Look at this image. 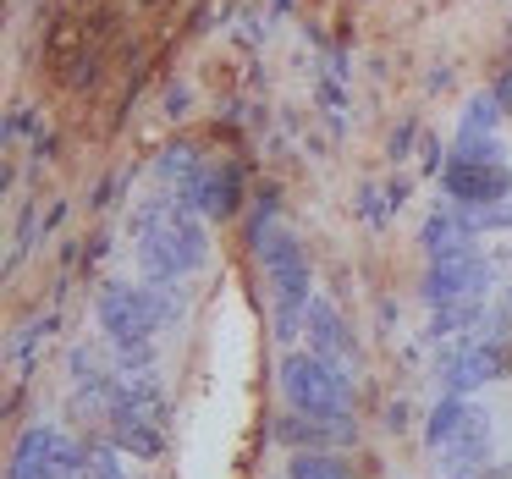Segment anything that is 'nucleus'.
Listing matches in <instances>:
<instances>
[{"label":"nucleus","instance_id":"f257e3e1","mask_svg":"<svg viewBox=\"0 0 512 479\" xmlns=\"http://www.w3.org/2000/svg\"><path fill=\"white\" fill-rule=\"evenodd\" d=\"M133 232H138V265H144L149 281H177V276H188V270H199L204 254H210L204 215L188 210L177 193L149 199L144 210H138Z\"/></svg>","mask_w":512,"mask_h":479},{"label":"nucleus","instance_id":"f03ea898","mask_svg":"<svg viewBox=\"0 0 512 479\" xmlns=\"http://www.w3.org/2000/svg\"><path fill=\"white\" fill-rule=\"evenodd\" d=\"M259 259H265L270 276V325H276V342H292L309 320V259L303 243L292 232H265L259 237Z\"/></svg>","mask_w":512,"mask_h":479},{"label":"nucleus","instance_id":"7ed1b4c3","mask_svg":"<svg viewBox=\"0 0 512 479\" xmlns=\"http://www.w3.org/2000/svg\"><path fill=\"white\" fill-rule=\"evenodd\" d=\"M281 391L298 413L314 419H353V380L320 353H287L281 358Z\"/></svg>","mask_w":512,"mask_h":479},{"label":"nucleus","instance_id":"20e7f679","mask_svg":"<svg viewBox=\"0 0 512 479\" xmlns=\"http://www.w3.org/2000/svg\"><path fill=\"white\" fill-rule=\"evenodd\" d=\"M485 298H490V265L479 248L430 259V270H424V303L430 309H457V303H485Z\"/></svg>","mask_w":512,"mask_h":479},{"label":"nucleus","instance_id":"39448f33","mask_svg":"<svg viewBox=\"0 0 512 479\" xmlns=\"http://www.w3.org/2000/svg\"><path fill=\"white\" fill-rule=\"evenodd\" d=\"M94 314H100V331H105V342H111V347L149 342V336L160 331L149 292H144V287H122V281L100 287V303H94Z\"/></svg>","mask_w":512,"mask_h":479},{"label":"nucleus","instance_id":"423d86ee","mask_svg":"<svg viewBox=\"0 0 512 479\" xmlns=\"http://www.w3.org/2000/svg\"><path fill=\"white\" fill-rule=\"evenodd\" d=\"M441 188H446L452 204H496V199H512V166L507 160H457V155H446Z\"/></svg>","mask_w":512,"mask_h":479},{"label":"nucleus","instance_id":"0eeeda50","mask_svg":"<svg viewBox=\"0 0 512 479\" xmlns=\"http://www.w3.org/2000/svg\"><path fill=\"white\" fill-rule=\"evenodd\" d=\"M507 369V353H501V336H468L457 353H446L441 364V386L452 391V397H468V391L490 386V380Z\"/></svg>","mask_w":512,"mask_h":479},{"label":"nucleus","instance_id":"6e6552de","mask_svg":"<svg viewBox=\"0 0 512 479\" xmlns=\"http://www.w3.org/2000/svg\"><path fill=\"white\" fill-rule=\"evenodd\" d=\"M171 193H177L188 210H199L204 221H226V215L237 210V188L232 177H226L221 166H210V160H193L188 171H182L177 182H171Z\"/></svg>","mask_w":512,"mask_h":479},{"label":"nucleus","instance_id":"1a4fd4ad","mask_svg":"<svg viewBox=\"0 0 512 479\" xmlns=\"http://www.w3.org/2000/svg\"><path fill=\"white\" fill-rule=\"evenodd\" d=\"M353 435H358L353 419H314V413L276 424V441L292 446V452H331L336 441H353Z\"/></svg>","mask_w":512,"mask_h":479},{"label":"nucleus","instance_id":"9d476101","mask_svg":"<svg viewBox=\"0 0 512 479\" xmlns=\"http://www.w3.org/2000/svg\"><path fill=\"white\" fill-rule=\"evenodd\" d=\"M485 452H490V419L479 408H468V419L457 424V435L441 446V463H446V474H463V468L485 463Z\"/></svg>","mask_w":512,"mask_h":479},{"label":"nucleus","instance_id":"9b49d317","mask_svg":"<svg viewBox=\"0 0 512 479\" xmlns=\"http://www.w3.org/2000/svg\"><path fill=\"white\" fill-rule=\"evenodd\" d=\"M309 342H314V353L325 358V364H353V342H347V325H342V314L331 309V303H309Z\"/></svg>","mask_w":512,"mask_h":479},{"label":"nucleus","instance_id":"f8f14e48","mask_svg":"<svg viewBox=\"0 0 512 479\" xmlns=\"http://www.w3.org/2000/svg\"><path fill=\"white\" fill-rule=\"evenodd\" d=\"M419 243L430 259H452V254H463V248H474V237H468L463 215H457V204H452V210H435L430 221H424Z\"/></svg>","mask_w":512,"mask_h":479},{"label":"nucleus","instance_id":"ddd939ff","mask_svg":"<svg viewBox=\"0 0 512 479\" xmlns=\"http://www.w3.org/2000/svg\"><path fill=\"white\" fill-rule=\"evenodd\" d=\"M463 419H468V397H452V391H446V402L430 413V419H424V446H435V452H441V446L457 435V424H463Z\"/></svg>","mask_w":512,"mask_h":479},{"label":"nucleus","instance_id":"4468645a","mask_svg":"<svg viewBox=\"0 0 512 479\" xmlns=\"http://www.w3.org/2000/svg\"><path fill=\"white\" fill-rule=\"evenodd\" d=\"M287 479H353V474H347V463L336 452H292Z\"/></svg>","mask_w":512,"mask_h":479},{"label":"nucleus","instance_id":"2eb2a0df","mask_svg":"<svg viewBox=\"0 0 512 479\" xmlns=\"http://www.w3.org/2000/svg\"><path fill=\"white\" fill-rule=\"evenodd\" d=\"M457 215H463L468 237L474 232H507L512 226V204L507 199H496V204H457Z\"/></svg>","mask_w":512,"mask_h":479},{"label":"nucleus","instance_id":"dca6fc26","mask_svg":"<svg viewBox=\"0 0 512 479\" xmlns=\"http://www.w3.org/2000/svg\"><path fill=\"white\" fill-rule=\"evenodd\" d=\"M501 127V100L496 94H474L463 111V133H496Z\"/></svg>","mask_w":512,"mask_h":479},{"label":"nucleus","instance_id":"f3484780","mask_svg":"<svg viewBox=\"0 0 512 479\" xmlns=\"http://www.w3.org/2000/svg\"><path fill=\"white\" fill-rule=\"evenodd\" d=\"M89 479H133V474L122 468V446H116V441L89 446Z\"/></svg>","mask_w":512,"mask_h":479},{"label":"nucleus","instance_id":"a211bd4d","mask_svg":"<svg viewBox=\"0 0 512 479\" xmlns=\"http://www.w3.org/2000/svg\"><path fill=\"white\" fill-rule=\"evenodd\" d=\"M452 479H512V468H463V474Z\"/></svg>","mask_w":512,"mask_h":479},{"label":"nucleus","instance_id":"6ab92c4d","mask_svg":"<svg viewBox=\"0 0 512 479\" xmlns=\"http://www.w3.org/2000/svg\"><path fill=\"white\" fill-rule=\"evenodd\" d=\"M419 160H424V171H441V149H435V138H424Z\"/></svg>","mask_w":512,"mask_h":479},{"label":"nucleus","instance_id":"aec40b11","mask_svg":"<svg viewBox=\"0 0 512 479\" xmlns=\"http://www.w3.org/2000/svg\"><path fill=\"white\" fill-rule=\"evenodd\" d=\"M501 100H512V78H507V83H501Z\"/></svg>","mask_w":512,"mask_h":479}]
</instances>
